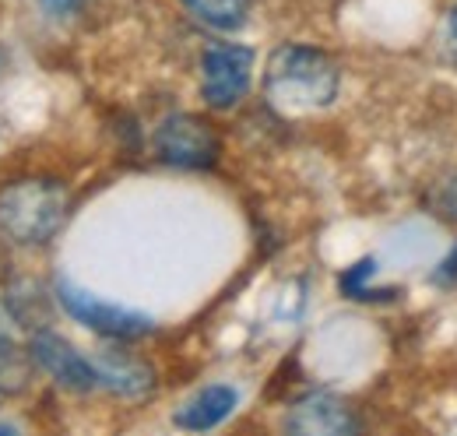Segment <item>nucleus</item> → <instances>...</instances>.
Segmentation results:
<instances>
[{
  "label": "nucleus",
  "instance_id": "nucleus-1",
  "mask_svg": "<svg viewBox=\"0 0 457 436\" xmlns=\"http://www.w3.org/2000/svg\"><path fill=\"white\" fill-rule=\"evenodd\" d=\"M342 71L317 46L286 43L278 46L264 71V96L282 113H313L328 109L338 96Z\"/></svg>",
  "mask_w": 457,
  "mask_h": 436
},
{
  "label": "nucleus",
  "instance_id": "nucleus-2",
  "mask_svg": "<svg viewBox=\"0 0 457 436\" xmlns=\"http://www.w3.org/2000/svg\"><path fill=\"white\" fill-rule=\"evenodd\" d=\"M71 212V194L54 176H21L0 187V232L18 247H43Z\"/></svg>",
  "mask_w": 457,
  "mask_h": 436
},
{
  "label": "nucleus",
  "instance_id": "nucleus-3",
  "mask_svg": "<svg viewBox=\"0 0 457 436\" xmlns=\"http://www.w3.org/2000/svg\"><path fill=\"white\" fill-rule=\"evenodd\" d=\"M57 299L60 306L88 331L103 334V338H113V341H137L145 334L155 331V321L141 310H130V306H116V303H106L85 289H78L74 281L60 278L57 281Z\"/></svg>",
  "mask_w": 457,
  "mask_h": 436
},
{
  "label": "nucleus",
  "instance_id": "nucleus-4",
  "mask_svg": "<svg viewBox=\"0 0 457 436\" xmlns=\"http://www.w3.org/2000/svg\"><path fill=\"white\" fill-rule=\"evenodd\" d=\"M155 152L162 163L179 165V169H212L219 163L222 141L204 116L172 113L155 130Z\"/></svg>",
  "mask_w": 457,
  "mask_h": 436
},
{
  "label": "nucleus",
  "instance_id": "nucleus-5",
  "mask_svg": "<svg viewBox=\"0 0 457 436\" xmlns=\"http://www.w3.org/2000/svg\"><path fill=\"white\" fill-rule=\"evenodd\" d=\"M253 50L236 43H215L201 56V96L212 109H232L250 88Z\"/></svg>",
  "mask_w": 457,
  "mask_h": 436
},
{
  "label": "nucleus",
  "instance_id": "nucleus-6",
  "mask_svg": "<svg viewBox=\"0 0 457 436\" xmlns=\"http://www.w3.org/2000/svg\"><path fill=\"white\" fill-rule=\"evenodd\" d=\"M29 356H32V366H39L46 377H54L67 390L85 394V390L99 387L96 363L85 359L67 338H60L54 331H36L32 341H29Z\"/></svg>",
  "mask_w": 457,
  "mask_h": 436
},
{
  "label": "nucleus",
  "instance_id": "nucleus-7",
  "mask_svg": "<svg viewBox=\"0 0 457 436\" xmlns=\"http://www.w3.org/2000/svg\"><path fill=\"white\" fill-rule=\"evenodd\" d=\"M286 430L299 436H348L359 433L362 423L359 415L348 408L338 394L328 390H313L306 398H299L286 415Z\"/></svg>",
  "mask_w": 457,
  "mask_h": 436
},
{
  "label": "nucleus",
  "instance_id": "nucleus-8",
  "mask_svg": "<svg viewBox=\"0 0 457 436\" xmlns=\"http://www.w3.org/2000/svg\"><path fill=\"white\" fill-rule=\"evenodd\" d=\"M92 363H96V373H99V387L113 390L116 398H145V394L155 390V370L145 359L130 356V352L106 348Z\"/></svg>",
  "mask_w": 457,
  "mask_h": 436
},
{
  "label": "nucleus",
  "instance_id": "nucleus-9",
  "mask_svg": "<svg viewBox=\"0 0 457 436\" xmlns=\"http://www.w3.org/2000/svg\"><path fill=\"white\" fill-rule=\"evenodd\" d=\"M236 405H239V390H236V387H228V383H212V387L197 390L190 401H183L179 412L172 415V423H176L179 430L204 433V430H215L219 423H226Z\"/></svg>",
  "mask_w": 457,
  "mask_h": 436
},
{
  "label": "nucleus",
  "instance_id": "nucleus-10",
  "mask_svg": "<svg viewBox=\"0 0 457 436\" xmlns=\"http://www.w3.org/2000/svg\"><path fill=\"white\" fill-rule=\"evenodd\" d=\"M183 7L204 21L208 29H219V32H236L246 25V14H250V0H183Z\"/></svg>",
  "mask_w": 457,
  "mask_h": 436
},
{
  "label": "nucleus",
  "instance_id": "nucleus-11",
  "mask_svg": "<svg viewBox=\"0 0 457 436\" xmlns=\"http://www.w3.org/2000/svg\"><path fill=\"white\" fill-rule=\"evenodd\" d=\"M426 208L444 222H457V172H451L447 180L433 183V190L426 194Z\"/></svg>",
  "mask_w": 457,
  "mask_h": 436
},
{
  "label": "nucleus",
  "instance_id": "nucleus-12",
  "mask_svg": "<svg viewBox=\"0 0 457 436\" xmlns=\"http://www.w3.org/2000/svg\"><path fill=\"white\" fill-rule=\"evenodd\" d=\"M370 274H373V261H362V264H355V268H348L342 274V289L345 296H352V299H377V296H391V292H373L366 281H370Z\"/></svg>",
  "mask_w": 457,
  "mask_h": 436
},
{
  "label": "nucleus",
  "instance_id": "nucleus-13",
  "mask_svg": "<svg viewBox=\"0 0 457 436\" xmlns=\"http://www.w3.org/2000/svg\"><path fill=\"white\" fill-rule=\"evenodd\" d=\"M440 54L444 60L457 67V7H451V14L444 18V29H440Z\"/></svg>",
  "mask_w": 457,
  "mask_h": 436
},
{
  "label": "nucleus",
  "instance_id": "nucleus-14",
  "mask_svg": "<svg viewBox=\"0 0 457 436\" xmlns=\"http://www.w3.org/2000/svg\"><path fill=\"white\" fill-rule=\"evenodd\" d=\"M39 4H43L50 14H57V18H67V14H74V11H78L85 0H39Z\"/></svg>",
  "mask_w": 457,
  "mask_h": 436
},
{
  "label": "nucleus",
  "instance_id": "nucleus-15",
  "mask_svg": "<svg viewBox=\"0 0 457 436\" xmlns=\"http://www.w3.org/2000/svg\"><path fill=\"white\" fill-rule=\"evenodd\" d=\"M451 278H457V250L440 264V272H436V281H451Z\"/></svg>",
  "mask_w": 457,
  "mask_h": 436
},
{
  "label": "nucleus",
  "instance_id": "nucleus-16",
  "mask_svg": "<svg viewBox=\"0 0 457 436\" xmlns=\"http://www.w3.org/2000/svg\"><path fill=\"white\" fill-rule=\"evenodd\" d=\"M0 398H7V394H4V390H0Z\"/></svg>",
  "mask_w": 457,
  "mask_h": 436
}]
</instances>
